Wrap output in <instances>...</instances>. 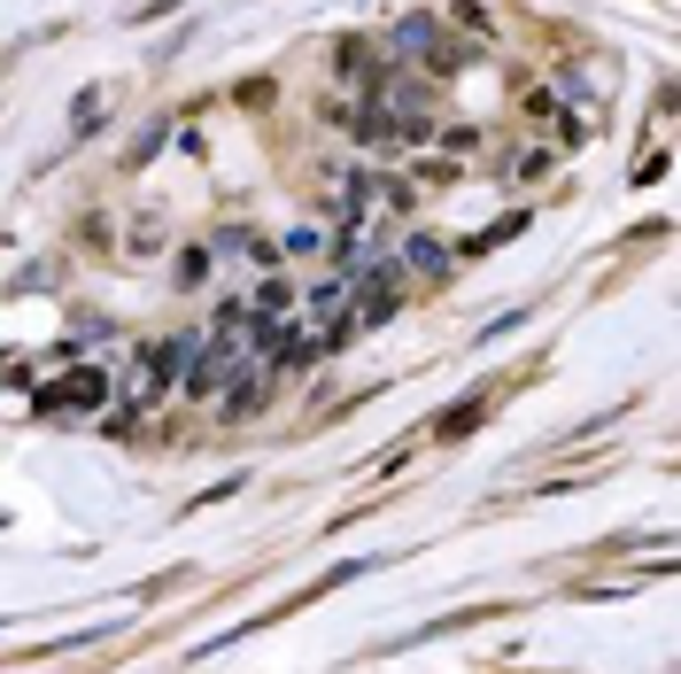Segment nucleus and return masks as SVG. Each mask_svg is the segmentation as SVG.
I'll use <instances>...</instances> for the list:
<instances>
[{
  "label": "nucleus",
  "instance_id": "obj_1",
  "mask_svg": "<svg viewBox=\"0 0 681 674\" xmlns=\"http://www.w3.org/2000/svg\"><path fill=\"white\" fill-rule=\"evenodd\" d=\"M396 55H411V63L442 71V78H450V71L465 63V55H457V40H450V32H442L434 17H411V24H396Z\"/></svg>",
  "mask_w": 681,
  "mask_h": 674
},
{
  "label": "nucleus",
  "instance_id": "obj_2",
  "mask_svg": "<svg viewBox=\"0 0 681 674\" xmlns=\"http://www.w3.org/2000/svg\"><path fill=\"white\" fill-rule=\"evenodd\" d=\"M380 318H396V264H380V271L357 279V318L349 325H380Z\"/></svg>",
  "mask_w": 681,
  "mask_h": 674
},
{
  "label": "nucleus",
  "instance_id": "obj_3",
  "mask_svg": "<svg viewBox=\"0 0 681 674\" xmlns=\"http://www.w3.org/2000/svg\"><path fill=\"white\" fill-rule=\"evenodd\" d=\"M287 310H294V287H287V279H263V287L248 295V318H287Z\"/></svg>",
  "mask_w": 681,
  "mask_h": 674
},
{
  "label": "nucleus",
  "instance_id": "obj_4",
  "mask_svg": "<svg viewBox=\"0 0 681 674\" xmlns=\"http://www.w3.org/2000/svg\"><path fill=\"white\" fill-rule=\"evenodd\" d=\"M403 264H411V271H426V279H434V271H450V256L434 248V233H411V248H403Z\"/></svg>",
  "mask_w": 681,
  "mask_h": 674
},
{
  "label": "nucleus",
  "instance_id": "obj_5",
  "mask_svg": "<svg viewBox=\"0 0 681 674\" xmlns=\"http://www.w3.org/2000/svg\"><path fill=\"white\" fill-rule=\"evenodd\" d=\"M279 248H287V256H317V248H325V225H294Z\"/></svg>",
  "mask_w": 681,
  "mask_h": 674
},
{
  "label": "nucleus",
  "instance_id": "obj_6",
  "mask_svg": "<svg viewBox=\"0 0 681 674\" xmlns=\"http://www.w3.org/2000/svg\"><path fill=\"white\" fill-rule=\"evenodd\" d=\"M202 271H209V248H186V256H179V279H186V287H194V279H202Z\"/></svg>",
  "mask_w": 681,
  "mask_h": 674
}]
</instances>
